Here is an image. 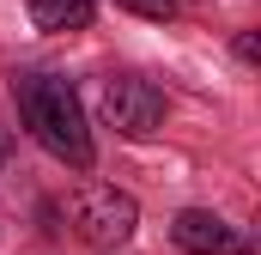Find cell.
Listing matches in <instances>:
<instances>
[{
	"instance_id": "1",
	"label": "cell",
	"mask_w": 261,
	"mask_h": 255,
	"mask_svg": "<svg viewBox=\"0 0 261 255\" xmlns=\"http://www.w3.org/2000/svg\"><path fill=\"white\" fill-rule=\"evenodd\" d=\"M12 104H18V122L24 134L67 170H91L97 164V140L85 122V104L73 91V79L49 73V67H18L12 73Z\"/></svg>"
},
{
	"instance_id": "2",
	"label": "cell",
	"mask_w": 261,
	"mask_h": 255,
	"mask_svg": "<svg viewBox=\"0 0 261 255\" xmlns=\"http://www.w3.org/2000/svg\"><path fill=\"white\" fill-rule=\"evenodd\" d=\"M67 219L91 249H122L140 231V200L116 183H85V189L67 194Z\"/></svg>"
},
{
	"instance_id": "3",
	"label": "cell",
	"mask_w": 261,
	"mask_h": 255,
	"mask_svg": "<svg viewBox=\"0 0 261 255\" xmlns=\"http://www.w3.org/2000/svg\"><path fill=\"white\" fill-rule=\"evenodd\" d=\"M97 110H103V128H116L122 140H152L164 128V116H170V97L146 73H110Z\"/></svg>"
},
{
	"instance_id": "4",
	"label": "cell",
	"mask_w": 261,
	"mask_h": 255,
	"mask_svg": "<svg viewBox=\"0 0 261 255\" xmlns=\"http://www.w3.org/2000/svg\"><path fill=\"white\" fill-rule=\"evenodd\" d=\"M170 243L182 255H255V237L249 231H237L225 213H213V207H182L176 219H170Z\"/></svg>"
},
{
	"instance_id": "5",
	"label": "cell",
	"mask_w": 261,
	"mask_h": 255,
	"mask_svg": "<svg viewBox=\"0 0 261 255\" xmlns=\"http://www.w3.org/2000/svg\"><path fill=\"white\" fill-rule=\"evenodd\" d=\"M31 24L49 31V37H73V31H91L97 18V0H24Z\"/></svg>"
},
{
	"instance_id": "6",
	"label": "cell",
	"mask_w": 261,
	"mask_h": 255,
	"mask_svg": "<svg viewBox=\"0 0 261 255\" xmlns=\"http://www.w3.org/2000/svg\"><path fill=\"white\" fill-rule=\"evenodd\" d=\"M261 55V43H255V31H243V37H237V61H255Z\"/></svg>"
},
{
	"instance_id": "7",
	"label": "cell",
	"mask_w": 261,
	"mask_h": 255,
	"mask_svg": "<svg viewBox=\"0 0 261 255\" xmlns=\"http://www.w3.org/2000/svg\"><path fill=\"white\" fill-rule=\"evenodd\" d=\"M0 164H6V134H0Z\"/></svg>"
}]
</instances>
